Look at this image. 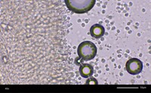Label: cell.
<instances>
[{"label": "cell", "mask_w": 151, "mask_h": 93, "mask_svg": "<svg viewBox=\"0 0 151 93\" xmlns=\"http://www.w3.org/2000/svg\"><path fill=\"white\" fill-rule=\"evenodd\" d=\"M95 0H66L67 9L76 14H85L91 11L95 5Z\"/></svg>", "instance_id": "6da1fadb"}, {"label": "cell", "mask_w": 151, "mask_h": 93, "mask_svg": "<svg viewBox=\"0 0 151 93\" xmlns=\"http://www.w3.org/2000/svg\"><path fill=\"white\" fill-rule=\"evenodd\" d=\"M97 47L93 42L86 41L79 44L77 48L78 56L84 61H90L97 55Z\"/></svg>", "instance_id": "7a4b0ae2"}, {"label": "cell", "mask_w": 151, "mask_h": 93, "mask_svg": "<svg viewBox=\"0 0 151 93\" xmlns=\"http://www.w3.org/2000/svg\"><path fill=\"white\" fill-rule=\"evenodd\" d=\"M125 68L129 74L132 75H137L142 71V62L136 58H131L125 64Z\"/></svg>", "instance_id": "3957f363"}, {"label": "cell", "mask_w": 151, "mask_h": 93, "mask_svg": "<svg viewBox=\"0 0 151 93\" xmlns=\"http://www.w3.org/2000/svg\"><path fill=\"white\" fill-rule=\"evenodd\" d=\"M104 27L101 24H94L90 28V34L94 38H101L104 35Z\"/></svg>", "instance_id": "277c9868"}, {"label": "cell", "mask_w": 151, "mask_h": 93, "mask_svg": "<svg viewBox=\"0 0 151 93\" xmlns=\"http://www.w3.org/2000/svg\"><path fill=\"white\" fill-rule=\"evenodd\" d=\"M94 73V67L89 64H83L79 67V74L83 77L88 78Z\"/></svg>", "instance_id": "5b68a950"}, {"label": "cell", "mask_w": 151, "mask_h": 93, "mask_svg": "<svg viewBox=\"0 0 151 93\" xmlns=\"http://www.w3.org/2000/svg\"><path fill=\"white\" fill-rule=\"evenodd\" d=\"M86 84H98V81L94 78H89L88 79V80L86 81Z\"/></svg>", "instance_id": "8992f818"}]
</instances>
